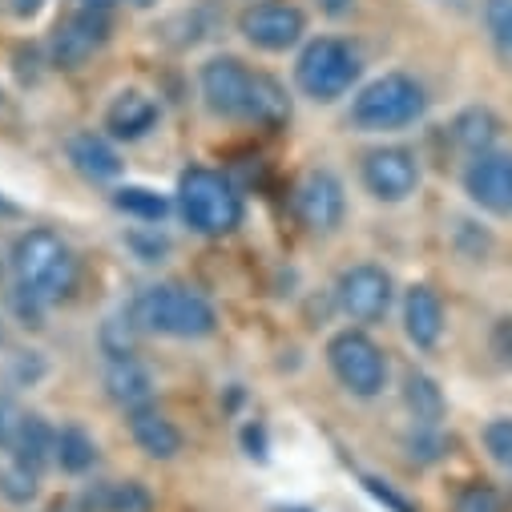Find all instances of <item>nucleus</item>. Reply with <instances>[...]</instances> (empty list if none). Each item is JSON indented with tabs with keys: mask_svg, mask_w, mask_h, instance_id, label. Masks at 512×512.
<instances>
[{
	"mask_svg": "<svg viewBox=\"0 0 512 512\" xmlns=\"http://www.w3.org/2000/svg\"><path fill=\"white\" fill-rule=\"evenodd\" d=\"M9 263H13L17 287L33 291L45 303H61L77 287V254L57 230H45V226L25 230L13 242Z\"/></svg>",
	"mask_w": 512,
	"mask_h": 512,
	"instance_id": "obj_1",
	"label": "nucleus"
},
{
	"mask_svg": "<svg viewBox=\"0 0 512 512\" xmlns=\"http://www.w3.org/2000/svg\"><path fill=\"white\" fill-rule=\"evenodd\" d=\"M130 315H134V323L142 331H154V335H166V339H206V335L218 331L214 303L202 291L182 287V283L146 287L134 299Z\"/></svg>",
	"mask_w": 512,
	"mask_h": 512,
	"instance_id": "obj_2",
	"label": "nucleus"
},
{
	"mask_svg": "<svg viewBox=\"0 0 512 512\" xmlns=\"http://www.w3.org/2000/svg\"><path fill=\"white\" fill-rule=\"evenodd\" d=\"M428 109V93L408 73H383L371 85H363L351 101V125L363 134H388L408 130Z\"/></svg>",
	"mask_w": 512,
	"mask_h": 512,
	"instance_id": "obj_3",
	"label": "nucleus"
},
{
	"mask_svg": "<svg viewBox=\"0 0 512 512\" xmlns=\"http://www.w3.org/2000/svg\"><path fill=\"white\" fill-rule=\"evenodd\" d=\"M178 214L190 230L218 238L238 230L242 222V194L230 186V178H222L218 170L194 166L178 178Z\"/></svg>",
	"mask_w": 512,
	"mask_h": 512,
	"instance_id": "obj_4",
	"label": "nucleus"
},
{
	"mask_svg": "<svg viewBox=\"0 0 512 512\" xmlns=\"http://www.w3.org/2000/svg\"><path fill=\"white\" fill-rule=\"evenodd\" d=\"M327 363H331L335 379L359 400H375L383 388H388V355H383V347L367 331L347 327V331L331 335Z\"/></svg>",
	"mask_w": 512,
	"mask_h": 512,
	"instance_id": "obj_5",
	"label": "nucleus"
},
{
	"mask_svg": "<svg viewBox=\"0 0 512 512\" xmlns=\"http://www.w3.org/2000/svg\"><path fill=\"white\" fill-rule=\"evenodd\" d=\"M359 53L339 37H319L299 53L295 81L311 101H339L359 81Z\"/></svg>",
	"mask_w": 512,
	"mask_h": 512,
	"instance_id": "obj_6",
	"label": "nucleus"
},
{
	"mask_svg": "<svg viewBox=\"0 0 512 512\" xmlns=\"http://www.w3.org/2000/svg\"><path fill=\"white\" fill-rule=\"evenodd\" d=\"M359 178L379 202H408L420 190V158L408 146H379L363 154Z\"/></svg>",
	"mask_w": 512,
	"mask_h": 512,
	"instance_id": "obj_7",
	"label": "nucleus"
},
{
	"mask_svg": "<svg viewBox=\"0 0 512 512\" xmlns=\"http://www.w3.org/2000/svg\"><path fill=\"white\" fill-rule=\"evenodd\" d=\"M238 33L263 53H287L303 41L307 17L299 5H287V0H263V5H250L238 17Z\"/></svg>",
	"mask_w": 512,
	"mask_h": 512,
	"instance_id": "obj_8",
	"label": "nucleus"
},
{
	"mask_svg": "<svg viewBox=\"0 0 512 512\" xmlns=\"http://www.w3.org/2000/svg\"><path fill=\"white\" fill-rule=\"evenodd\" d=\"M392 299H396L392 275L383 267H371V263H359V267L343 271L339 283H335V303L355 323H379L392 311Z\"/></svg>",
	"mask_w": 512,
	"mask_h": 512,
	"instance_id": "obj_9",
	"label": "nucleus"
},
{
	"mask_svg": "<svg viewBox=\"0 0 512 512\" xmlns=\"http://www.w3.org/2000/svg\"><path fill=\"white\" fill-rule=\"evenodd\" d=\"M250 85H254V73L238 57H210L198 73V89H202L206 109L218 117H230V121H246Z\"/></svg>",
	"mask_w": 512,
	"mask_h": 512,
	"instance_id": "obj_10",
	"label": "nucleus"
},
{
	"mask_svg": "<svg viewBox=\"0 0 512 512\" xmlns=\"http://www.w3.org/2000/svg\"><path fill=\"white\" fill-rule=\"evenodd\" d=\"M464 190L480 210L508 218L512 214V154L504 150L476 154L464 170Z\"/></svg>",
	"mask_w": 512,
	"mask_h": 512,
	"instance_id": "obj_11",
	"label": "nucleus"
},
{
	"mask_svg": "<svg viewBox=\"0 0 512 512\" xmlns=\"http://www.w3.org/2000/svg\"><path fill=\"white\" fill-rule=\"evenodd\" d=\"M109 41V13H93V9H77L69 21H61L53 29V65L61 69H81L101 45Z\"/></svg>",
	"mask_w": 512,
	"mask_h": 512,
	"instance_id": "obj_12",
	"label": "nucleus"
},
{
	"mask_svg": "<svg viewBox=\"0 0 512 512\" xmlns=\"http://www.w3.org/2000/svg\"><path fill=\"white\" fill-rule=\"evenodd\" d=\"M347 198H343V182L331 170H311L303 174V182L295 186V214L303 218V226L327 234L343 222Z\"/></svg>",
	"mask_w": 512,
	"mask_h": 512,
	"instance_id": "obj_13",
	"label": "nucleus"
},
{
	"mask_svg": "<svg viewBox=\"0 0 512 512\" xmlns=\"http://www.w3.org/2000/svg\"><path fill=\"white\" fill-rule=\"evenodd\" d=\"M162 109L150 93L142 89H121L109 105H105V134L113 142H142L154 125H158Z\"/></svg>",
	"mask_w": 512,
	"mask_h": 512,
	"instance_id": "obj_14",
	"label": "nucleus"
},
{
	"mask_svg": "<svg viewBox=\"0 0 512 512\" xmlns=\"http://www.w3.org/2000/svg\"><path fill=\"white\" fill-rule=\"evenodd\" d=\"M404 335L420 351H432L444 335V303L428 283H416L404 291Z\"/></svg>",
	"mask_w": 512,
	"mask_h": 512,
	"instance_id": "obj_15",
	"label": "nucleus"
},
{
	"mask_svg": "<svg viewBox=\"0 0 512 512\" xmlns=\"http://www.w3.org/2000/svg\"><path fill=\"white\" fill-rule=\"evenodd\" d=\"M130 436L134 444L150 456V460H174L182 452V432L178 424L154 408V404H142V408H130Z\"/></svg>",
	"mask_w": 512,
	"mask_h": 512,
	"instance_id": "obj_16",
	"label": "nucleus"
},
{
	"mask_svg": "<svg viewBox=\"0 0 512 512\" xmlns=\"http://www.w3.org/2000/svg\"><path fill=\"white\" fill-rule=\"evenodd\" d=\"M105 396H109L117 408H125V412L150 404L154 379H150V371L138 363V355H125V359H109V363H105Z\"/></svg>",
	"mask_w": 512,
	"mask_h": 512,
	"instance_id": "obj_17",
	"label": "nucleus"
},
{
	"mask_svg": "<svg viewBox=\"0 0 512 512\" xmlns=\"http://www.w3.org/2000/svg\"><path fill=\"white\" fill-rule=\"evenodd\" d=\"M69 162L89 182H113L121 174V154L105 134H93V130H81L69 138Z\"/></svg>",
	"mask_w": 512,
	"mask_h": 512,
	"instance_id": "obj_18",
	"label": "nucleus"
},
{
	"mask_svg": "<svg viewBox=\"0 0 512 512\" xmlns=\"http://www.w3.org/2000/svg\"><path fill=\"white\" fill-rule=\"evenodd\" d=\"M500 138V117L484 105H468L452 117V142L464 150V154H488Z\"/></svg>",
	"mask_w": 512,
	"mask_h": 512,
	"instance_id": "obj_19",
	"label": "nucleus"
},
{
	"mask_svg": "<svg viewBox=\"0 0 512 512\" xmlns=\"http://www.w3.org/2000/svg\"><path fill=\"white\" fill-rule=\"evenodd\" d=\"M246 121L267 125V130H279V125H287V121H291V97H287V89H283L271 73H254Z\"/></svg>",
	"mask_w": 512,
	"mask_h": 512,
	"instance_id": "obj_20",
	"label": "nucleus"
},
{
	"mask_svg": "<svg viewBox=\"0 0 512 512\" xmlns=\"http://www.w3.org/2000/svg\"><path fill=\"white\" fill-rule=\"evenodd\" d=\"M404 404H408L412 420L424 424V428H436L444 420V412H448V400L440 392V383L428 371H408V379H404Z\"/></svg>",
	"mask_w": 512,
	"mask_h": 512,
	"instance_id": "obj_21",
	"label": "nucleus"
},
{
	"mask_svg": "<svg viewBox=\"0 0 512 512\" xmlns=\"http://www.w3.org/2000/svg\"><path fill=\"white\" fill-rule=\"evenodd\" d=\"M53 444H57V428H49L45 416H25L21 436H17V444H13L9 456L17 464L33 468V472H45L53 464Z\"/></svg>",
	"mask_w": 512,
	"mask_h": 512,
	"instance_id": "obj_22",
	"label": "nucleus"
},
{
	"mask_svg": "<svg viewBox=\"0 0 512 512\" xmlns=\"http://www.w3.org/2000/svg\"><path fill=\"white\" fill-rule=\"evenodd\" d=\"M53 464L69 476H81L97 464V440L81 428V424H65L57 428V444H53Z\"/></svg>",
	"mask_w": 512,
	"mask_h": 512,
	"instance_id": "obj_23",
	"label": "nucleus"
},
{
	"mask_svg": "<svg viewBox=\"0 0 512 512\" xmlns=\"http://www.w3.org/2000/svg\"><path fill=\"white\" fill-rule=\"evenodd\" d=\"M89 504L97 512H154V492L142 480H109L89 496Z\"/></svg>",
	"mask_w": 512,
	"mask_h": 512,
	"instance_id": "obj_24",
	"label": "nucleus"
},
{
	"mask_svg": "<svg viewBox=\"0 0 512 512\" xmlns=\"http://www.w3.org/2000/svg\"><path fill=\"white\" fill-rule=\"evenodd\" d=\"M113 206L125 214V218H134L142 226H158L166 214H170V198L150 190V186H117L113 190Z\"/></svg>",
	"mask_w": 512,
	"mask_h": 512,
	"instance_id": "obj_25",
	"label": "nucleus"
},
{
	"mask_svg": "<svg viewBox=\"0 0 512 512\" xmlns=\"http://www.w3.org/2000/svg\"><path fill=\"white\" fill-rule=\"evenodd\" d=\"M452 512H508V500L492 484H464L452 500Z\"/></svg>",
	"mask_w": 512,
	"mask_h": 512,
	"instance_id": "obj_26",
	"label": "nucleus"
},
{
	"mask_svg": "<svg viewBox=\"0 0 512 512\" xmlns=\"http://www.w3.org/2000/svg\"><path fill=\"white\" fill-rule=\"evenodd\" d=\"M484 25L492 45L512 61V0H484Z\"/></svg>",
	"mask_w": 512,
	"mask_h": 512,
	"instance_id": "obj_27",
	"label": "nucleus"
},
{
	"mask_svg": "<svg viewBox=\"0 0 512 512\" xmlns=\"http://www.w3.org/2000/svg\"><path fill=\"white\" fill-rule=\"evenodd\" d=\"M37 484H41V472H33L17 460L0 472V492H5V500H13V504H29L37 496Z\"/></svg>",
	"mask_w": 512,
	"mask_h": 512,
	"instance_id": "obj_28",
	"label": "nucleus"
},
{
	"mask_svg": "<svg viewBox=\"0 0 512 512\" xmlns=\"http://www.w3.org/2000/svg\"><path fill=\"white\" fill-rule=\"evenodd\" d=\"M484 452L504 468L512 472V420L508 416H496L484 424Z\"/></svg>",
	"mask_w": 512,
	"mask_h": 512,
	"instance_id": "obj_29",
	"label": "nucleus"
},
{
	"mask_svg": "<svg viewBox=\"0 0 512 512\" xmlns=\"http://www.w3.org/2000/svg\"><path fill=\"white\" fill-rule=\"evenodd\" d=\"M125 242H130V246L138 250V259H142V263H162L166 254H170V238H166L158 226L130 230V234H125Z\"/></svg>",
	"mask_w": 512,
	"mask_h": 512,
	"instance_id": "obj_30",
	"label": "nucleus"
},
{
	"mask_svg": "<svg viewBox=\"0 0 512 512\" xmlns=\"http://www.w3.org/2000/svg\"><path fill=\"white\" fill-rule=\"evenodd\" d=\"M25 416H29V412H21V404H17L13 396L0 392V448H5V452H13V444H17V436H21Z\"/></svg>",
	"mask_w": 512,
	"mask_h": 512,
	"instance_id": "obj_31",
	"label": "nucleus"
},
{
	"mask_svg": "<svg viewBox=\"0 0 512 512\" xmlns=\"http://www.w3.org/2000/svg\"><path fill=\"white\" fill-rule=\"evenodd\" d=\"M9 303H13V311H17V319H21V327H45V299H37L33 291H25V287H13V295H9Z\"/></svg>",
	"mask_w": 512,
	"mask_h": 512,
	"instance_id": "obj_32",
	"label": "nucleus"
},
{
	"mask_svg": "<svg viewBox=\"0 0 512 512\" xmlns=\"http://www.w3.org/2000/svg\"><path fill=\"white\" fill-rule=\"evenodd\" d=\"M408 448H412V456H416V460L432 464V460H440V456H444V448H448V444L440 440V432H436V428H424V424H420V428L408 436Z\"/></svg>",
	"mask_w": 512,
	"mask_h": 512,
	"instance_id": "obj_33",
	"label": "nucleus"
},
{
	"mask_svg": "<svg viewBox=\"0 0 512 512\" xmlns=\"http://www.w3.org/2000/svg\"><path fill=\"white\" fill-rule=\"evenodd\" d=\"M363 484H367V492H371V496H375L379 504H388L392 512H420V508H416L412 500H404V496H400L396 488H388V480H375V476H367Z\"/></svg>",
	"mask_w": 512,
	"mask_h": 512,
	"instance_id": "obj_34",
	"label": "nucleus"
},
{
	"mask_svg": "<svg viewBox=\"0 0 512 512\" xmlns=\"http://www.w3.org/2000/svg\"><path fill=\"white\" fill-rule=\"evenodd\" d=\"M492 351L500 355V363H512V319H500L492 327Z\"/></svg>",
	"mask_w": 512,
	"mask_h": 512,
	"instance_id": "obj_35",
	"label": "nucleus"
},
{
	"mask_svg": "<svg viewBox=\"0 0 512 512\" xmlns=\"http://www.w3.org/2000/svg\"><path fill=\"white\" fill-rule=\"evenodd\" d=\"M315 5H319L327 17H343V13H351L355 0H315Z\"/></svg>",
	"mask_w": 512,
	"mask_h": 512,
	"instance_id": "obj_36",
	"label": "nucleus"
},
{
	"mask_svg": "<svg viewBox=\"0 0 512 512\" xmlns=\"http://www.w3.org/2000/svg\"><path fill=\"white\" fill-rule=\"evenodd\" d=\"M45 9V0H13V13L17 17H37Z\"/></svg>",
	"mask_w": 512,
	"mask_h": 512,
	"instance_id": "obj_37",
	"label": "nucleus"
},
{
	"mask_svg": "<svg viewBox=\"0 0 512 512\" xmlns=\"http://www.w3.org/2000/svg\"><path fill=\"white\" fill-rule=\"evenodd\" d=\"M125 5H130V9H154L158 0H125Z\"/></svg>",
	"mask_w": 512,
	"mask_h": 512,
	"instance_id": "obj_38",
	"label": "nucleus"
},
{
	"mask_svg": "<svg viewBox=\"0 0 512 512\" xmlns=\"http://www.w3.org/2000/svg\"><path fill=\"white\" fill-rule=\"evenodd\" d=\"M0 214H17V206H13L5 194H0Z\"/></svg>",
	"mask_w": 512,
	"mask_h": 512,
	"instance_id": "obj_39",
	"label": "nucleus"
},
{
	"mask_svg": "<svg viewBox=\"0 0 512 512\" xmlns=\"http://www.w3.org/2000/svg\"><path fill=\"white\" fill-rule=\"evenodd\" d=\"M0 343H5V319H0Z\"/></svg>",
	"mask_w": 512,
	"mask_h": 512,
	"instance_id": "obj_40",
	"label": "nucleus"
}]
</instances>
